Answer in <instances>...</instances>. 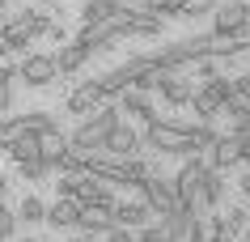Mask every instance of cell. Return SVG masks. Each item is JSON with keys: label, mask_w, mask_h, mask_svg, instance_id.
<instances>
[{"label": "cell", "mask_w": 250, "mask_h": 242, "mask_svg": "<svg viewBox=\"0 0 250 242\" xmlns=\"http://www.w3.org/2000/svg\"><path fill=\"white\" fill-rule=\"evenodd\" d=\"M216 140V128L212 123H178V119H153L145 123V136H140V145H148L153 153H166V157H191V153H204V149Z\"/></svg>", "instance_id": "1"}, {"label": "cell", "mask_w": 250, "mask_h": 242, "mask_svg": "<svg viewBox=\"0 0 250 242\" xmlns=\"http://www.w3.org/2000/svg\"><path fill=\"white\" fill-rule=\"evenodd\" d=\"M17 77L26 81L30 89H42V85H51V81L60 77V68H55V55H47V51H30V55H21V64H17Z\"/></svg>", "instance_id": "2"}, {"label": "cell", "mask_w": 250, "mask_h": 242, "mask_svg": "<svg viewBox=\"0 0 250 242\" xmlns=\"http://www.w3.org/2000/svg\"><path fill=\"white\" fill-rule=\"evenodd\" d=\"M204 166H208V161L199 157V153H191V161L174 175V196H178V204L191 208V213L199 208V175H204Z\"/></svg>", "instance_id": "3"}, {"label": "cell", "mask_w": 250, "mask_h": 242, "mask_svg": "<svg viewBox=\"0 0 250 242\" xmlns=\"http://www.w3.org/2000/svg\"><path fill=\"white\" fill-rule=\"evenodd\" d=\"M140 200L153 208V217H166V213H174V208H183L178 196H174V183H166V178H157V175H148L145 183H140Z\"/></svg>", "instance_id": "4"}, {"label": "cell", "mask_w": 250, "mask_h": 242, "mask_svg": "<svg viewBox=\"0 0 250 242\" xmlns=\"http://www.w3.org/2000/svg\"><path fill=\"white\" fill-rule=\"evenodd\" d=\"M153 221V208H148L145 200H140V187H136L132 200H115V208H110V225H123V229H140Z\"/></svg>", "instance_id": "5"}, {"label": "cell", "mask_w": 250, "mask_h": 242, "mask_svg": "<svg viewBox=\"0 0 250 242\" xmlns=\"http://www.w3.org/2000/svg\"><path fill=\"white\" fill-rule=\"evenodd\" d=\"M237 161H242V136L237 132H216V140L208 145V166L229 170V166H237Z\"/></svg>", "instance_id": "6"}, {"label": "cell", "mask_w": 250, "mask_h": 242, "mask_svg": "<svg viewBox=\"0 0 250 242\" xmlns=\"http://www.w3.org/2000/svg\"><path fill=\"white\" fill-rule=\"evenodd\" d=\"M102 153H106V157H132V153H140V132H136V128H127V123L119 119L115 128L106 132Z\"/></svg>", "instance_id": "7"}, {"label": "cell", "mask_w": 250, "mask_h": 242, "mask_svg": "<svg viewBox=\"0 0 250 242\" xmlns=\"http://www.w3.org/2000/svg\"><path fill=\"white\" fill-rule=\"evenodd\" d=\"M246 22V4L242 0H225V4H212V30L216 34H237Z\"/></svg>", "instance_id": "8"}, {"label": "cell", "mask_w": 250, "mask_h": 242, "mask_svg": "<svg viewBox=\"0 0 250 242\" xmlns=\"http://www.w3.org/2000/svg\"><path fill=\"white\" fill-rule=\"evenodd\" d=\"M77 225L93 238H102L106 229H110V208L106 204H77Z\"/></svg>", "instance_id": "9"}, {"label": "cell", "mask_w": 250, "mask_h": 242, "mask_svg": "<svg viewBox=\"0 0 250 242\" xmlns=\"http://www.w3.org/2000/svg\"><path fill=\"white\" fill-rule=\"evenodd\" d=\"M221 200H225V170L204 166V175H199V204L204 208H216Z\"/></svg>", "instance_id": "10"}, {"label": "cell", "mask_w": 250, "mask_h": 242, "mask_svg": "<svg viewBox=\"0 0 250 242\" xmlns=\"http://www.w3.org/2000/svg\"><path fill=\"white\" fill-rule=\"evenodd\" d=\"M4 153H9V157H13L17 166H21V161H42V157H39V132L21 128V132L13 136V145L4 149Z\"/></svg>", "instance_id": "11"}, {"label": "cell", "mask_w": 250, "mask_h": 242, "mask_svg": "<svg viewBox=\"0 0 250 242\" xmlns=\"http://www.w3.org/2000/svg\"><path fill=\"white\" fill-rule=\"evenodd\" d=\"M102 102L106 98H102V89H98V81H85L77 94L68 98V110H72V115H89V110H98Z\"/></svg>", "instance_id": "12"}, {"label": "cell", "mask_w": 250, "mask_h": 242, "mask_svg": "<svg viewBox=\"0 0 250 242\" xmlns=\"http://www.w3.org/2000/svg\"><path fill=\"white\" fill-rule=\"evenodd\" d=\"M42 221H47L51 229H72V225H77V200H68V196H60V200H55L51 208L42 213Z\"/></svg>", "instance_id": "13"}, {"label": "cell", "mask_w": 250, "mask_h": 242, "mask_svg": "<svg viewBox=\"0 0 250 242\" xmlns=\"http://www.w3.org/2000/svg\"><path fill=\"white\" fill-rule=\"evenodd\" d=\"M89 149H77V145H64V153L55 157L51 170H60V175H85V166H89Z\"/></svg>", "instance_id": "14"}, {"label": "cell", "mask_w": 250, "mask_h": 242, "mask_svg": "<svg viewBox=\"0 0 250 242\" xmlns=\"http://www.w3.org/2000/svg\"><path fill=\"white\" fill-rule=\"evenodd\" d=\"M64 145H68V136L60 132V128H47V132H39V157H42V166H47V170H51L55 157L64 153Z\"/></svg>", "instance_id": "15"}, {"label": "cell", "mask_w": 250, "mask_h": 242, "mask_svg": "<svg viewBox=\"0 0 250 242\" xmlns=\"http://www.w3.org/2000/svg\"><path fill=\"white\" fill-rule=\"evenodd\" d=\"M89 60V51L81 47V43H60V51H55V68L60 72H81Z\"/></svg>", "instance_id": "16"}, {"label": "cell", "mask_w": 250, "mask_h": 242, "mask_svg": "<svg viewBox=\"0 0 250 242\" xmlns=\"http://www.w3.org/2000/svg\"><path fill=\"white\" fill-rule=\"evenodd\" d=\"M13 22H17L21 30H26V39H30V43L39 39V34H47V30H51V17H47V13H39V9H26V13H17Z\"/></svg>", "instance_id": "17"}, {"label": "cell", "mask_w": 250, "mask_h": 242, "mask_svg": "<svg viewBox=\"0 0 250 242\" xmlns=\"http://www.w3.org/2000/svg\"><path fill=\"white\" fill-rule=\"evenodd\" d=\"M123 9V0H85L81 4V22H106Z\"/></svg>", "instance_id": "18"}, {"label": "cell", "mask_w": 250, "mask_h": 242, "mask_svg": "<svg viewBox=\"0 0 250 242\" xmlns=\"http://www.w3.org/2000/svg\"><path fill=\"white\" fill-rule=\"evenodd\" d=\"M13 77H17L13 64H0V115L13 107Z\"/></svg>", "instance_id": "19"}, {"label": "cell", "mask_w": 250, "mask_h": 242, "mask_svg": "<svg viewBox=\"0 0 250 242\" xmlns=\"http://www.w3.org/2000/svg\"><path fill=\"white\" fill-rule=\"evenodd\" d=\"M140 9H148L166 22V17H183V0H140Z\"/></svg>", "instance_id": "20"}, {"label": "cell", "mask_w": 250, "mask_h": 242, "mask_svg": "<svg viewBox=\"0 0 250 242\" xmlns=\"http://www.w3.org/2000/svg\"><path fill=\"white\" fill-rule=\"evenodd\" d=\"M42 213H47V204H42L39 196H26V200H21V208H17V217H21L26 225H39Z\"/></svg>", "instance_id": "21"}, {"label": "cell", "mask_w": 250, "mask_h": 242, "mask_svg": "<svg viewBox=\"0 0 250 242\" xmlns=\"http://www.w3.org/2000/svg\"><path fill=\"white\" fill-rule=\"evenodd\" d=\"M17 123H21V128H30V132H47V128H55V119L47 115V110H30V115H17Z\"/></svg>", "instance_id": "22"}, {"label": "cell", "mask_w": 250, "mask_h": 242, "mask_svg": "<svg viewBox=\"0 0 250 242\" xmlns=\"http://www.w3.org/2000/svg\"><path fill=\"white\" fill-rule=\"evenodd\" d=\"M229 94H233L237 102H250V72H237V77H229Z\"/></svg>", "instance_id": "23"}, {"label": "cell", "mask_w": 250, "mask_h": 242, "mask_svg": "<svg viewBox=\"0 0 250 242\" xmlns=\"http://www.w3.org/2000/svg\"><path fill=\"white\" fill-rule=\"evenodd\" d=\"M17 132H21V123H17V119H4V115H0V149L13 145V136H17Z\"/></svg>", "instance_id": "24"}, {"label": "cell", "mask_w": 250, "mask_h": 242, "mask_svg": "<svg viewBox=\"0 0 250 242\" xmlns=\"http://www.w3.org/2000/svg\"><path fill=\"white\" fill-rule=\"evenodd\" d=\"M13 229H17V213H9V208H4V200H0V242L13 238Z\"/></svg>", "instance_id": "25"}, {"label": "cell", "mask_w": 250, "mask_h": 242, "mask_svg": "<svg viewBox=\"0 0 250 242\" xmlns=\"http://www.w3.org/2000/svg\"><path fill=\"white\" fill-rule=\"evenodd\" d=\"M17 170H21V175H26L30 183H39V178L47 175V166H42V161H21V166H17Z\"/></svg>", "instance_id": "26"}, {"label": "cell", "mask_w": 250, "mask_h": 242, "mask_svg": "<svg viewBox=\"0 0 250 242\" xmlns=\"http://www.w3.org/2000/svg\"><path fill=\"white\" fill-rule=\"evenodd\" d=\"M4 196H9V178L0 175V200H4Z\"/></svg>", "instance_id": "27"}, {"label": "cell", "mask_w": 250, "mask_h": 242, "mask_svg": "<svg viewBox=\"0 0 250 242\" xmlns=\"http://www.w3.org/2000/svg\"><path fill=\"white\" fill-rule=\"evenodd\" d=\"M4 17H9V0H0V22H4Z\"/></svg>", "instance_id": "28"}, {"label": "cell", "mask_w": 250, "mask_h": 242, "mask_svg": "<svg viewBox=\"0 0 250 242\" xmlns=\"http://www.w3.org/2000/svg\"><path fill=\"white\" fill-rule=\"evenodd\" d=\"M77 242H93V234H85V238H77Z\"/></svg>", "instance_id": "29"}, {"label": "cell", "mask_w": 250, "mask_h": 242, "mask_svg": "<svg viewBox=\"0 0 250 242\" xmlns=\"http://www.w3.org/2000/svg\"><path fill=\"white\" fill-rule=\"evenodd\" d=\"M246 22H250V0H246Z\"/></svg>", "instance_id": "30"}, {"label": "cell", "mask_w": 250, "mask_h": 242, "mask_svg": "<svg viewBox=\"0 0 250 242\" xmlns=\"http://www.w3.org/2000/svg\"><path fill=\"white\" fill-rule=\"evenodd\" d=\"M26 242H39V238H26Z\"/></svg>", "instance_id": "31"}, {"label": "cell", "mask_w": 250, "mask_h": 242, "mask_svg": "<svg viewBox=\"0 0 250 242\" xmlns=\"http://www.w3.org/2000/svg\"><path fill=\"white\" fill-rule=\"evenodd\" d=\"M42 4H51V0H42Z\"/></svg>", "instance_id": "32"}, {"label": "cell", "mask_w": 250, "mask_h": 242, "mask_svg": "<svg viewBox=\"0 0 250 242\" xmlns=\"http://www.w3.org/2000/svg\"><path fill=\"white\" fill-rule=\"evenodd\" d=\"M4 242H13V238H4Z\"/></svg>", "instance_id": "33"}]
</instances>
